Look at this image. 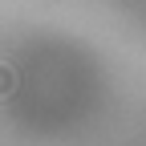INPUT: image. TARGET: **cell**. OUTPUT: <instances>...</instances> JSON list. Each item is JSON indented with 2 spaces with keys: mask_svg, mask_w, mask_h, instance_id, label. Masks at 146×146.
I'll return each instance as SVG.
<instances>
[{
  "mask_svg": "<svg viewBox=\"0 0 146 146\" xmlns=\"http://www.w3.org/2000/svg\"><path fill=\"white\" fill-rule=\"evenodd\" d=\"M12 89H16V73H12L4 61H0V98H8Z\"/></svg>",
  "mask_w": 146,
  "mask_h": 146,
  "instance_id": "cell-1",
  "label": "cell"
}]
</instances>
